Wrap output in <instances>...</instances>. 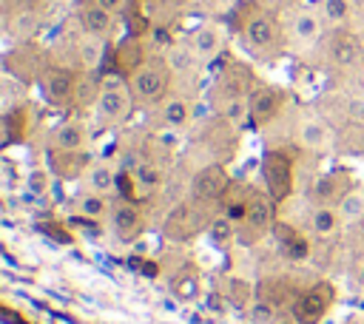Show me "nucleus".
<instances>
[{
  "label": "nucleus",
  "instance_id": "e433bc0d",
  "mask_svg": "<svg viewBox=\"0 0 364 324\" xmlns=\"http://www.w3.org/2000/svg\"><path fill=\"white\" fill-rule=\"evenodd\" d=\"M154 6H159V9H179V6H185L188 0H151Z\"/></svg>",
  "mask_w": 364,
  "mask_h": 324
},
{
  "label": "nucleus",
  "instance_id": "58836bf2",
  "mask_svg": "<svg viewBox=\"0 0 364 324\" xmlns=\"http://www.w3.org/2000/svg\"><path fill=\"white\" fill-rule=\"evenodd\" d=\"M63 3H68V0H43L46 9H48V6H63Z\"/></svg>",
  "mask_w": 364,
  "mask_h": 324
},
{
  "label": "nucleus",
  "instance_id": "4468645a",
  "mask_svg": "<svg viewBox=\"0 0 364 324\" xmlns=\"http://www.w3.org/2000/svg\"><path fill=\"white\" fill-rule=\"evenodd\" d=\"M230 173L225 168V162H202L193 168L191 173V182H188V196H193L196 202L202 205H210V207H219L228 185H230Z\"/></svg>",
  "mask_w": 364,
  "mask_h": 324
},
{
  "label": "nucleus",
  "instance_id": "c85d7f7f",
  "mask_svg": "<svg viewBox=\"0 0 364 324\" xmlns=\"http://www.w3.org/2000/svg\"><path fill=\"white\" fill-rule=\"evenodd\" d=\"M341 216L336 207H310V216H307V230L316 236V239H333L341 227Z\"/></svg>",
  "mask_w": 364,
  "mask_h": 324
},
{
  "label": "nucleus",
  "instance_id": "f03ea898",
  "mask_svg": "<svg viewBox=\"0 0 364 324\" xmlns=\"http://www.w3.org/2000/svg\"><path fill=\"white\" fill-rule=\"evenodd\" d=\"M236 31H239V40L247 48V54H253L256 60L273 63L279 54L287 51V34H284L282 14L264 9L256 0L242 9Z\"/></svg>",
  "mask_w": 364,
  "mask_h": 324
},
{
  "label": "nucleus",
  "instance_id": "6e6552de",
  "mask_svg": "<svg viewBox=\"0 0 364 324\" xmlns=\"http://www.w3.org/2000/svg\"><path fill=\"white\" fill-rule=\"evenodd\" d=\"M284 34H287V51H313L318 43L327 40V23L318 11V6H296L282 14Z\"/></svg>",
  "mask_w": 364,
  "mask_h": 324
},
{
  "label": "nucleus",
  "instance_id": "6ab92c4d",
  "mask_svg": "<svg viewBox=\"0 0 364 324\" xmlns=\"http://www.w3.org/2000/svg\"><path fill=\"white\" fill-rule=\"evenodd\" d=\"M250 128H267L273 125L284 108H287V91L270 82H256V88L250 91Z\"/></svg>",
  "mask_w": 364,
  "mask_h": 324
},
{
  "label": "nucleus",
  "instance_id": "f704fd0d",
  "mask_svg": "<svg viewBox=\"0 0 364 324\" xmlns=\"http://www.w3.org/2000/svg\"><path fill=\"white\" fill-rule=\"evenodd\" d=\"M256 3H262L264 9H270L276 14H284V11H290V9L299 6V0H256Z\"/></svg>",
  "mask_w": 364,
  "mask_h": 324
},
{
  "label": "nucleus",
  "instance_id": "a878e982",
  "mask_svg": "<svg viewBox=\"0 0 364 324\" xmlns=\"http://www.w3.org/2000/svg\"><path fill=\"white\" fill-rule=\"evenodd\" d=\"M205 236H208V242H210L216 250H222V253L233 250V247L239 244L236 219H230L225 210H216V213L210 216V222H208V230H205Z\"/></svg>",
  "mask_w": 364,
  "mask_h": 324
},
{
  "label": "nucleus",
  "instance_id": "7ed1b4c3",
  "mask_svg": "<svg viewBox=\"0 0 364 324\" xmlns=\"http://www.w3.org/2000/svg\"><path fill=\"white\" fill-rule=\"evenodd\" d=\"M173 68L168 65L165 54H145V60L128 74V85L134 91L136 108H156L171 91H173Z\"/></svg>",
  "mask_w": 364,
  "mask_h": 324
},
{
  "label": "nucleus",
  "instance_id": "7c9ffc66",
  "mask_svg": "<svg viewBox=\"0 0 364 324\" xmlns=\"http://www.w3.org/2000/svg\"><path fill=\"white\" fill-rule=\"evenodd\" d=\"M162 54H165V60H168V65L173 68V74H176V77H179V74H182V77H188V74H193L196 68H202V65H199V60L193 57V51H191V45H188L185 40H182V43H171Z\"/></svg>",
  "mask_w": 364,
  "mask_h": 324
},
{
  "label": "nucleus",
  "instance_id": "39448f33",
  "mask_svg": "<svg viewBox=\"0 0 364 324\" xmlns=\"http://www.w3.org/2000/svg\"><path fill=\"white\" fill-rule=\"evenodd\" d=\"M219 207L202 205L193 196H185V199L173 202L171 210L162 219V239L168 244H188V242H193L196 236H202L208 230V222H210V216Z\"/></svg>",
  "mask_w": 364,
  "mask_h": 324
},
{
  "label": "nucleus",
  "instance_id": "ea45409f",
  "mask_svg": "<svg viewBox=\"0 0 364 324\" xmlns=\"http://www.w3.org/2000/svg\"><path fill=\"white\" fill-rule=\"evenodd\" d=\"M361 227H364V219H361Z\"/></svg>",
  "mask_w": 364,
  "mask_h": 324
},
{
  "label": "nucleus",
  "instance_id": "9b49d317",
  "mask_svg": "<svg viewBox=\"0 0 364 324\" xmlns=\"http://www.w3.org/2000/svg\"><path fill=\"white\" fill-rule=\"evenodd\" d=\"M358 185V176L350 171V168H330L324 173H318L307 190H304V199L310 207H336L353 188Z\"/></svg>",
  "mask_w": 364,
  "mask_h": 324
},
{
  "label": "nucleus",
  "instance_id": "f3484780",
  "mask_svg": "<svg viewBox=\"0 0 364 324\" xmlns=\"http://www.w3.org/2000/svg\"><path fill=\"white\" fill-rule=\"evenodd\" d=\"M154 111H156V128L188 134L196 125V97H191L188 91L173 88Z\"/></svg>",
  "mask_w": 364,
  "mask_h": 324
},
{
  "label": "nucleus",
  "instance_id": "b1692460",
  "mask_svg": "<svg viewBox=\"0 0 364 324\" xmlns=\"http://www.w3.org/2000/svg\"><path fill=\"white\" fill-rule=\"evenodd\" d=\"M165 281H168L171 296L179 301H196L202 296V273L193 261H182L173 270H168Z\"/></svg>",
  "mask_w": 364,
  "mask_h": 324
},
{
  "label": "nucleus",
  "instance_id": "2f4dec72",
  "mask_svg": "<svg viewBox=\"0 0 364 324\" xmlns=\"http://www.w3.org/2000/svg\"><path fill=\"white\" fill-rule=\"evenodd\" d=\"M336 210H338V216H341V222H344L347 227L361 225V219H364V185H355V188L336 205Z\"/></svg>",
  "mask_w": 364,
  "mask_h": 324
},
{
  "label": "nucleus",
  "instance_id": "412c9836",
  "mask_svg": "<svg viewBox=\"0 0 364 324\" xmlns=\"http://www.w3.org/2000/svg\"><path fill=\"white\" fill-rule=\"evenodd\" d=\"M88 142H91L88 122L82 117H65L51 128L46 151H88Z\"/></svg>",
  "mask_w": 364,
  "mask_h": 324
},
{
  "label": "nucleus",
  "instance_id": "0eeeda50",
  "mask_svg": "<svg viewBox=\"0 0 364 324\" xmlns=\"http://www.w3.org/2000/svg\"><path fill=\"white\" fill-rule=\"evenodd\" d=\"M296 148L287 145H276L267 148L262 162H259V173H262V188L273 196L276 205H284L293 193H296Z\"/></svg>",
  "mask_w": 364,
  "mask_h": 324
},
{
  "label": "nucleus",
  "instance_id": "1a4fd4ad",
  "mask_svg": "<svg viewBox=\"0 0 364 324\" xmlns=\"http://www.w3.org/2000/svg\"><path fill=\"white\" fill-rule=\"evenodd\" d=\"M293 148L313 153V156H324L333 148H338V134L333 128V122L318 114V111H299V117L293 119Z\"/></svg>",
  "mask_w": 364,
  "mask_h": 324
},
{
  "label": "nucleus",
  "instance_id": "f257e3e1",
  "mask_svg": "<svg viewBox=\"0 0 364 324\" xmlns=\"http://www.w3.org/2000/svg\"><path fill=\"white\" fill-rule=\"evenodd\" d=\"M256 88V77L250 68H245L242 63H228L208 94V108L210 114L233 122L236 128H247L250 125V91Z\"/></svg>",
  "mask_w": 364,
  "mask_h": 324
},
{
  "label": "nucleus",
  "instance_id": "4c0bfd02",
  "mask_svg": "<svg viewBox=\"0 0 364 324\" xmlns=\"http://www.w3.org/2000/svg\"><path fill=\"white\" fill-rule=\"evenodd\" d=\"M273 324H299V321H296V315H293V313H290V310H287V313H279V315H276V321H273Z\"/></svg>",
  "mask_w": 364,
  "mask_h": 324
},
{
  "label": "nucleus",
  "instance_id": "dca6fc26",
  "mask_svg": "<svg viewBox=\"0 0 364 324\" xmlns=\"http://www.w3.org/2000/svg\"><path fill=\"white\" fill-rule=\"evenodd\" d=\"M324 57H327V63H330L333 71L350 74V71L361 68V63H364V45H361V40H358L355 31L336 28L324 40Z\"/></svg>",
  "mask_w": 364,
  "mask_h": 324
},
{
  "label": "nucleus",
  "instance_id": "a19ab883",
  "mask_svg": "<svg viewBox=\"0 0 364 324\" xmlns=\"http://www.w3.org/2000/svg\"><path fill=\"white\" fill-rule=\"evenodd\" d=\"M77 3H85V0H77Z\"/></svg>",
  "mask_w": 364,
  "mask_h": 324
},
{
  "label": "nucleus",
  "instance_id": "473e14b6",
  "mask_svg": "<svg viewBox=\"0 0 364 324\" xmlns=\"http://www.w3.org/2000/svg\"><path fill=\"white\" fill-rule=\"evenodd\" d=\"M51 176H54V173L48 171V165H46V168H31V171H28V179H26V188H28L31 193L43 196V193H48Z\"/></svg>",
  "mask_w": 364,
  "mask_h": 324
},
{
  "label": "nucleus",
  "instance_id": "20e7f679",
  "mask_svg": "<svg viewBox=\"0 0 364 324\" xmlns=\"http://www.w3.org/2000/svg\"><path fill=\"white\" fill-rule=\"evenodd\" d=\"M136 108L134 91L128 85V77L114 71V74H102L100 77V94L94 102V122L100 128H119L131 119Z\"/></svg>",
  "mask_w": 364,
  "mask_h": 324
},
{
  "label": "nucleus",
  "instance_id": "4be33fe9",
  "mask_svg": "<svg viewBox=\"0 0 364 324\" xmlns=\"http://www.w3.org/2000/svg\"><path fill=\"white\" fill-rule=\"evenodd\" d=\"M74 23H77V28H80L82 34L108 43L111 34H114V26H117V14L105 11V9H102L100 3H94V0H85V3H77V9H74Z\"/></svg>",
  "mask_w": 364,
  "mask_h": 324
},
{
  "label": "nucleus",
  "instance_id": "c756f323",
  "mask_svg": "<svg viewBox=\"0 0 364 324\" xmlns=\"http://www.w3.org/2000/svg\"><path fill=\"white\" fill-rule=\"evenodd\" d=\"M111 205H114L111 196H102V193H94V190H82V193L77 196V202H74V210H77L80 216H85V219L100 222V219H108Z\"/></svg>",
  "mask_w": 364,
  "mask_h": 324
},
{
  "label": "nucleus",
  "instance_id": "f8f14e48",
  "mask_svg": "<svg viewBox=\"0 0 364 324\" xmlns=\"http://www.w3.org/2000/svg\"><path fill=\"white\" fill-rule=\"evenodd\" d=\"M196 131H199V148L205 151V156H208V162H230V156H233V151H236V142H239V134H242V128H236L233 122H228V119H222V117H216V114H210V119L208 122H202V125H193Z\"/></svg>",
  "mask_w": 364,
  "mask_h": 324
},
{
  "label": "nucleus",
  "instance_id": "423d86ee",
  "mask_svg": "<svg viewBox=\"0 0 364 324\" xmlns=\"http://www.w3.org/2000/svg\"><path fill=\"white\" fill-rule=\"evenodd\" d=\"M279 219V205L273 202V196L264 188L250 190V199L242 210V216L236 219V230H239V247H256L264 239L273 236V225Z\"/></svg>",
  "mask_w": 364,
  "mask_h": 324
},
{
  "label": "nucleus",
  "instance_id": "bb28decb",
  "mask_svg": "<svg viewBox=\"0 0 364 324\" xmlns=\"http://www.w3.org/2000/svg\"><path fill=\"white\" fill-rule=\"evenodd\" d=\"M105 57V40H97V37H88L80 31L77 43H74V60H77V68L80 71H97L100 63Z\"/></svg>",
  "mask_w": 364,
  "mask_h": 324
},
{
  "label": "nucleus",
  "instance_id": "72a5a7b5",
  "mask_svg": "<svg viewBox=\"0 0 364 324\" xmlns=\"http://www.w3.org/2000/svg\"><path fill=\"white\" fill-rule=\"evenodd\" d=\"M350 279L355 281V287L364 290V253H358V256L353 259V264H350Z\"/></svg>",
  "mask_w": 364,
  "mask_h": 324
},
{
  "label": "nucleus",
  "instance_id": "5701e85b",
  "mask_svg": "<svg viewBox=\"0 0 364 324\" xmlns=\"http://www.w3.org/2000/svg\"><path fill=\"white\" fill-rule=\"evenodd\" d=\"M46 165L60 182L85 179L88 168L94 165L91 151H46Z\"/></svg>",
  "mask_w": 364,
  "mask_h": 324
},
{
  "label": "nucleus",
  "instance_id": "cd10ccee",
  "mask_svg": "<svg viewBox=\"0 0 364 324\" xmlns=\"http://www.w3.org/2000/svg\"><path fill=\"white\" fill-rule=\"evenodd\" d=\"M318 11L330 31L350 28V23L355 20V0H318Z\"/></svg>",
  "mask_w": 364,
  "mask_h": 324
},
{
  "label": "nucleus",
  "instance_id": "c9c22d12",
  "mask_svg": "<svg viewBox=\"0 0 364 324\" xmlns=\"http://www.w3.org/2000/svg\"><path fill=\"white\" fill-rule=\"evenodd\" d=\"M94 3H100V6H102L105 11H111V14H119L128 0H94Z\"/></svg>",
  "mask_w": 364,
  "mask_h": 324
},
{
  "label": "nucleus",
  "instance_id": "a211bd4d",
  "mask_svg": "<svg viewBox=\"0 0 364 324\" xmlns=\"http://www.w3.org/2000/svg\"><path fill=\"white\" fill-rule=\"evenodd\" d=\"M185 43L191 45V51L199 60V65H210L228 48V26L219 23V20H202L199 26H193L188 31Z\"/></svg>",
  "mask_w": 364,
  "mask_h": 324
},
{
  "label": "nucleus",
  "instance_id": "393cba45",
  "mask_svg": "<svg viewBox=\"0 0 364 324\" xmlns=\"http://www.w3.org/2000/svg\"><path fill=\"white\" fill-rule=\"evenodd\" d=\"M119 173L122 168H117V162L111 159H100L88 168L85 173V190H94V193H102V196H111L119 190Z\"/></svg>",
  "mask_w": 364,
  "mask_h": 324
},
{
  "label": "nucleus",
  "instance_id": "2eb2a0df",
  "mask_svg": "<svg viewBox=\"0 0 364 324\" xmlns=\"http://www.w3.org/2000/svg\"><path fill=\"white\" fill-rule=\"evenodd\" d=\"M105 222H108L111 233H114L119 242L131 244V242H136V239L148 230V210H145V202L117 196Z\"/></svg>",
  "mask_w": 364,
  "mask_h": 324
},
{
  "label": "nucleus",
  "instance_id": "aec40b11",
  "mask_svg": "<svg viewBox=\"0 0 364 324\" xmlns=\"http://www.w3.org/2000/svg\"><path fill=\"white\" fill-rule=\"evenodd\" d=\"M270 239H273V244H276V253H279L284 261L301 264V261H307L310 253H313L310 236H307L301 227H296L293 222H287V219H276Z\"/></svg>",
  "mask_w": 364,
  "mask_h": 324
},
{
  "label": "nucleus",
  "instance_id": "9d476101",
  "mask_svg": "<svg viewBox=\"0 0 364 324\" xmlns=\"http://www.w3.org/2000/svg\"><path fill=\"white\" fill-rule=\"evenodd\" d=\"M37 82H40V94H43L46 105H51V108H57V111H71V108H77L80 68L60 65V63H48Z\"/></svg>",
  "mask_w": 364,
  "mask_h": 324
},
{
  "label": "nucleus",
  "instance_id": "ddd939ff",
  "mask_svg": "<svg viewBox=\"0 0 364 324\" xmlns=\"http://www.w3.org/2000/svg\"><path fill=\"white\" fill-rule=\"evenodd\" d=\"M333 304H336V287H333V281L313 279V281H307L301 287V293L296 296L290 313L296 315L299 324H321Z\"/></svg>",
  "mask_w": 364,
  "mask_h": 324
}]
</instances>
